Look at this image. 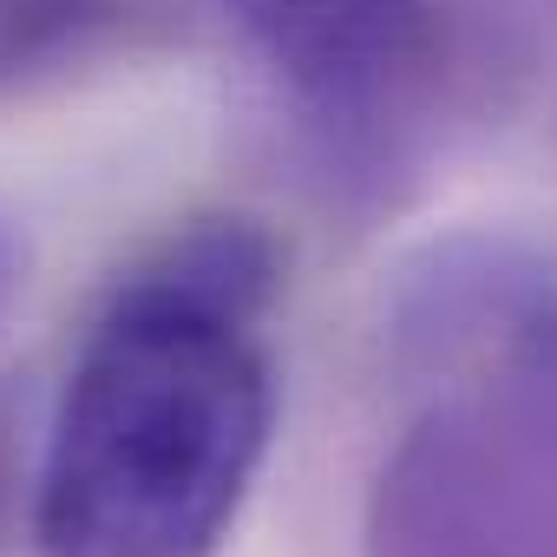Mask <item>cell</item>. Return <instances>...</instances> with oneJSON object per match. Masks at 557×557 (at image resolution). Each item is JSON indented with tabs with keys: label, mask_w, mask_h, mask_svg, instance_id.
Listing matches in <instances>:
<instances>
[{
	"label": "cell",
	"mask_w": 557,
	"mask_h": 557,
	"mask_svg": "<svg viewBox=\"0 0 557 557\" xmlns=\"http://www.w3.org/2000/svg\"><path fill=\"white\" fill-rule=\"evenodd\" d=\"M283 256L249 216L145 249L92 315L34 479L40 557H216L275 433Z\"/></svg>",
	"instance_id": "cell-1"
},
{
	"label": "cell",
	"mask_w": 557,
	"mask_h": 557,
	"mask_svg": "<svg viewBox=\"0 0 557 557\" xmlns=\"http://www.w3.org/2000/svg\"><path fill=\"white\" fill-rule=\"evenodd\" d=\"M368 557H557V400L505 368L407 420L368 485Z\"/></svg>",
	"instance_id": "cell-2"
},
{
	"label": "cell",
	"mask_w": 557,
	"mask_h": 557,
	"mask_svg": "<svg viewBox=\"0 0 557 557\" xmlns=\"http://www.w3.org/2000/svg\"><path fill=\"white\" fill-rule=\"evenodd\" d=\"M329 158H394L433 73V0H223Z\"/></svg>",
	"instance_id": "cell-3"
},
{
	"label": "cell",
	"mask_w": 557,
	"mask_h": 557,
	"mask_svg": "<svg viewBox=\"0 0 557 557\" xmlns=\"http://www.w3.org/2000/svg\"><path fill=\"white\" fill-rule=\"evenodd\" d=\"M407 342L420 355H453L492 342L505 368L531 374L557 400V283L518 249H446L413 283Z\"/></svg>",
	"instance_id": "cell-4"
},
{
	"label": "cell",
	"mask_w": 557,
	"mask_h": 557,
	"mask_svg": "<svg viewBox=\"0 0 557 557\" xmlns=\"http://www.w3.org/2000/svg\"><path fill=\"white\" fill-rule=\"evenodd\" d=\"M112 14L119 0H0V92L79 60Z\"/></svg>",
	"instance_id": "cell-5"
},
{
	"label": "cell",
	"mask_w": 557,
	"mask_h": 557,
	"mask_svg": "<svg viewBox=\"0 0 557 557\" xmlns=\"http://www.w3.org/2000/svg\"><path fill=\"white\" fill-rule=\"evenodd\" d=\"M14 283H21V256H14V243H8V230H0V309H8V296H14Z\"/></svg>",
	"instance_id": "cell-6"
}]
</instances>
